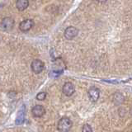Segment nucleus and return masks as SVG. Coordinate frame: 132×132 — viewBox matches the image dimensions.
Segmentation results:
<instances>
[{
  "label": "nucleus",
  "mask_w": 132,
  "mask_h": 132,
  "mask_svg": "<svg viewBox=\"0 0 132 132\" xmlns=\"http://www.w3.org/2000/svg\"><path fill=\"white\" fill-rule=\"evenodd\" d=\"M73 126L71 120L68 117H62L58 122V130L60 132H69Z\"/></svg>",
  "instance_id": "f257e3e1"
},
{
  "label": "nucleus",
  "mask_w": 132,
  "mask_h": 132,
  "mask_svg": "<svg viewBox=\"0 0 132 132\" xmlns=\"http://www.w3.org/2000/svg\"><path fill=\"white\" fill-rule=\"evenodd\" d=\"M31 70L35 73H40L44 70L45 64L43 63V61H41L40 60H34L31 63Z\"/></svg>",
  "instance_id": "f03ea898"
},
{
  "label": "nucleus",
  "mask_w": 132,
  "mask_h": 132,
  "mask_svg": "<svg viewBox=\"0 0 132 132\" xmlns=\"http://www.w3.org/2000/svg\"><path fill=\"white\" fill-rule=\"evenodd\" d=\"M33 26H34V21L32 19H26L19 24V29L22 31L26 32L31 30Z\"/></svg>",
  "instance_id": "7ed1b4c3"
},
{
  "label": "nucleus",
  "mask_w": 132,
  "mask_h": 132,
  "mask_svg": "<svg viewBox=\"0 0 132 132\" xmlns=\"http://www.w3.org/2000/svg\"><path fill=\"white\" fill-rule=\"evenodd\" d=\"M88 94L90 100L95 102L98 100L99 96H100V91H99V89L96 88V87H91L88 89Z\"/></svg>",
  "instance_id": "20e7f679"
},
{
  "label": "nucleus",
  "mask_w": 132,
  "mask_h": 132,
  "mask_svg": "<svg viewBox=\"0 0 132 132\" xmlns=\"http://www.w3.org/2000/svg\"><path fill=\"white\" fill-rule=\"evenodd\" d=\"M78 33V30L74 27H69L64 31V37L67 40H72Z\"/></svg>",
  "instance_id": "39448f33"
},
{
  "label": "nucleus",
  "mask_w": 132,
  "mask_h": 132,
  "mask_svg": "<svg viewBox=\"0 0 132 132\" xmlns=\"http://www.w3.org/2000/svg\"><path fill=\"white\" fill-rule=\"evenodd\" d=\"M26 107L23 105L21 108L19 109L18 114H16V121H15V123L16 125H22L23 124L24 121H25V116H26Z\"/></svg>",
  "instance_id": "423d86ee"
},
{
  "label": "nucleus",
  "mask_w": 132,
  "mask_h": 132,
  "mask_svg": "<svg viewBox=\"0 0 132 132\" xmlns=\"http://www.w3.org/2000/svg\"><path fill=\"white\" fill-rule=\"evenodd\" d=\"M14 26V20L12 18H4L1 22V27L3 30L9 31Z\"/></svg>",
  "instance_id": "0eeeda50"
},
{
  "label": "nucleus",
  "mask_w": 132,
  "mask_h": 132,
  "mask_svg": "<svg viewBox=\"0 0 132 132\" xmlns=\"http://www.w3.org/2000/svg\"><path fill=\"white\" fill-rule=\"evenodd\" d=\"M62 91H63L64 94L67 97H70L71 95H73V93L75 91V88H74V85L72 84V82H65L64 85L63 86V88H62Z\"/></svg>",
  "instance_id": "6e6552de"
},
{
  "label": "nucleus",
  "mask_w": 132,
  "mask_h": 132,
  "mask_svg": "<svg viewBox=\"0 0 132 132\" xmlns=\"http://www.w3.org/2000/svg\"><path fill=\"white\" fill-rule=\"evenodd\" d=\"M32 115L34 116L35 117H43L45 113V109L43 106L41 105H36L32 108Z\"/></svg>",
  "instance_id": "1a4fd4ad"
},
{
  "label": "nucleus",
  "mask_w": 132,
  "mask_h": 132,
  "mask_svg": "<svg viewBox=\"0 0 132 132\" xmlns=\"http://www.w3.org/2000/svg\"><path fill=\"white\" fill-rule=\"evenodd\" d=\"M29 6L28 0H16V7L19 11H24Z\"/></svg>",
  "instance_id": "9d476101"
},
{
  "label": "nucleus",
  "mask_w": 132,
  "mask_h": 132,
  "mask_svg": "<svg viewBox=\"0 0 132 132\" xmlns=\"http://www.w3.org/2000/svg\"><path fill=\"white\" fill-rule=\"evenodd\" d=\"M46 97V93L45 92H40L36 95V99L39 101H43Z\"/></svg>",
  "instance_id": "9b49d317"
},
{
  "label": "nucleus",
  "mask_w": 132,
  "mask_h": 132,
  "mask_svg": "<svg viewBox=\"0 0 132 132\" xmlns=\"http://www.w3.org/2000/svg\"><path fill=\"white\" fill-rule=\"evenodd\" d=\"M82 132H93L92 127H91L88 124H85V125L82 126Z\"/></svg>",
  "instance_id": "f8f14e48"
},
{
  "label": "nucleus",
  "mask_w": 132,
  "mask_h": 132,
  "mask_svg": "<svg viewBox=\"0 0 132 132\" xmlns=\"http://www.w3.org/2000/svg\"><path fill=\"white\" fill-rule=\"evenodd\" d=\"M62 73H63V70H61V71H52L51 73H50V75L54 78H57L58 76H60Z\"/></svg>",
  "instance_id": "ddd939ff"
},
{
  "label": "nucleus",
  "mask_w": 132,
  "mask_h": 132,
  "mask_svg": "<svg viewBox=\"0 0 132 132\" xmlns=\"http://www.w3.org/2000/svg\"><path fill=\"white\" fill-rule=\"evenodd\" d=\"M97 1L100 2V3H105V2H106V1H107V0H97Z\"/></svg>",
  "instance_id": "4468645a"
}]
</instances>
